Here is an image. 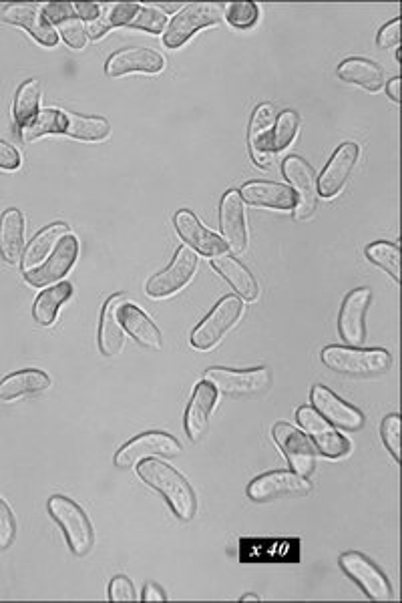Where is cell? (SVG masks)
<instances>
[{"label": "cell", "mask_w": 402, "mask_h": 603, "mask_svg": "<svg viewBox=\"0 0 402 603\" xmlns=\"http://www.w3.org/2000/svg\"><path fill=\"white\" fill-rule=\"evenodd\" d=\"M298 421L302 425V429L314 439L318 451L324 457L330 459H340L344 455L350 453V445L346 439H342L330 425L328 421L314 409L310 407H302L298 411Z\"/></svg>", "instance_id": "14"}, {"label": "cell", "mask_w": 402, "mask_h": 603, "mask_svg": "<svg viewBox=\"0 0 402 603\" xmlns=\"http://www.w3.org/2000/svg\"><path fill=\"white\" fill-rule=\"evenodd\" d=\"M276 123V109L270 103L260 105L250 123V149L254 163L260 167H276V155L270 149V135Z\"/></svg>", "instance_id": "17"}, {"label": "cell", "mask_w": 402, "mask_h": 603, "mask_svg": "<svg viewBox=\"0 0 402 603\" xmlns=\"http://www.w3.org/2000/svg\"><path fill=\"white\" fill-rule=\"evenodd\" d=\"M175 228L183 242L193 250L204 254L208 258H216L220 254H226V242L218 238L214 232L199 224V220L191 212H179L175 216Z\"/></svg>", "instance_id": "16"}, {"label": "cell", "mask_w": 402, "mask_h": 603, "mask_svg": "<svg viewBox=\"0 0 402 603\" xmlns=\"http://www.w3.org/2000/svg\"><path fill=\"white\" fill-rule=\"evenodd\" d=\"M195 268H197V254L187 246L179 248L171 266L149 280L147 294L153 298H165L175 294L193 278Z\"/></svg>", "instance_id": "11"}, {"label": "cell", "mask_w": 402, "mask_h": 603, "mask_svg": "<svg viewBox=\"0 0 402 603\" xmlns=\"http://www.w3.org/2000/svg\"><path fill=\"white\" fill-rule=\"evenodd\" d=\"M39 103H41V83L39 81L23 83L15 99V109H13L15 121L21 127H25L39 113Z\"/></svg>", "instance_id": "34"}, {"label": "cell", "mask_w": 402, "mask_h": 603, "mask_svg": "<svg viewBox=\"0 0 402 603\" xmlns=\"http://www.w3.org/2000/svg\"><path fill=\"white\" fill-rule=\"evenodd\" d=\"M49 513L63 529L71 551L77 557L87 555L93 549L95 533L85 511L65 495H55L49 499Z\"/></svg>", "instance_id": "2"}, {"label": "cell", "mask_w": 402, "mask_h": 603, "mask_svg": "<svg viewBox=\"0 0 402 603\" xmlns=\"http://www.w3.org/2000/svg\"><path fill=\"white\" fill-rule=\"evenodd\" d=\"M0 509H3V523H5V537H3V547L9 549L13 541L17 539V517L13 509L9 507L7 501H0Z\"/></svg>", "instance_id": "43"}, {"label": "cell", "mask_w": 402, "mask_h": 603, "mask_svg": "<svg viewBox=\"0 0 402 603\" xmlns=\"http://www.w3.org/2000/svg\"><path fill=\"white\" fill-rule=\"evenodd\" d=\"M165 67V59L151 51V49H123L119 53H115L109 61H107V75L109 77H121L127 73H159Z\"/></svg>", "instance_id": "23"}, {"label": "cell", "mask_w": 402, "mask_h": 603, "mask_svg": "<svg viewBox=\"0 0 402 603\" xmlns=\"http://www.w3.org/2000/svg\"><path fill=\"white\" fill-rule=\"evenodd\" d=\"M274 439L280 445V449L286 455L292 469L296 471V475L306 479L314 473L316 463H318V451L304 433L296 431L294 427H290L286 423H278L274 427Z\"/></svg>", "instance_id": "8"}, {"label": "cell", "mask_w": 402, "mask_h": 603, "mask_svg": "<svg viewBox=\"0 0 402 603\" xmlns=\"http://www.w3.org/2000/svg\"><path fill=\"white\" fill-rule=\"evenodd\" d=\"M224 19V5L216 3H195L185 7L165 29L163 43L169 49L181 47L193 33L204 27L218 25Z\"/></svg>", "instance_id": "4"}, {"label": "cell", "mask_w": 402, "mask_h": 603, "mask_svg": "<svg viewBox=\"0 0 402 603\" xmlns=\"http://www.w3.org/2000/svg\"><path fill=\"white\" fill-rule=\"evenodd\" d=\"M43 17L47 19V23L51 25H59L69 17H75V9L71 3H51L43 7Z\"/></svg>", "instance_id": "42"}, {"label": "cell", "mask_w": 402, "mask_h": 603, "mask_svg": "<svg viewBox=\"0 0 402 603\" xmlns=\"http://www.w3.org/2000/svg\"><path fill=\"white\" fill-rule=\"evenodd\" d=\"M77 256H79L77 238L65 234L45 264H39L37 268L25 272V280L31 286H39V288L51 286L69 274V270L77 262Z\"/></svg>", "instance_id": "7"}, {"label": "cell", "mask_w": 402, "mask_h": 603, "mask_svg": "<svg viewBox=\"0 0 402 603\" xmlns=\"http://www.w3.org/2000/svg\"><path fill=\"white\" fill-rule=\"evenodd\" d=\"M270 370L256 368V370H228V368H212L206 372V382H210L216 390L224 392L232 398H246L262 394L270 386Z\"/></svg>", "instance_id": "6"}, {"label": "cell", "mask_w": 402, "mask_h": 603, "mask_svg": "<svg viewBox=\"0 0 402 603\" xmlns=\"http://www.w3.org/2000/svg\"><path fill=\"white\" fill-rule=\"evenodd\" d=\"M274 125H276V127L272 129V135H270V149H272V153L276 155L278 151L286 149V147L294 141V137H296V133H298L300 119H298V115H296L294 111H284V113L276 119Z\"/></svg>", "instance_id": "36"}, {"label": "cell", "mask_w": 402, "mask_h": 603, "mask_svg": "<svg viewBox=\"0 0 402 603\" xmlns=\"http://www.w3.org/2000/svg\"><path fill=\"white\" fill-rule=\"evenodd\" d=\"M342 569L364 589V593L374 601H388L390 599V585L380 569L366 559L364 555L350 551L340 557Z\"/></svg>", "instance_id": "12"}, {"label": "cell", "mask_w": 402, "mask_h": 603, "mask_svg": "<svg viewBox=\"0 0 402 603\" xmlns=\"http://www.w3.org/2000/svg\"><path fill=\"white\" fill-rule=\"evenodd\" d=\"M386 93L390 95V99H392L394 103H400V79H398V77H394V79L386 85Z\"/></svg>", "instance_id": "49"}, {"label": "cell", "mask_w": 402, "mask_h": 603, "mask_svg": "<svg viewBox=\"0 0 402 603\" xmlns=\"http://www.w3.org/2000/svg\"><path fill=\"white\" fill-rule=\"evenodd\" d=\"M240 316H242V300L234 296L224 298L210 312V316L193 330L191 346L197 350L214 348L226 336V332L240 320Z\"/></svg>", "instance_id": "5"}, {"label": "cell", "mask_w": 402, "mask_h": 603, "mask_svg": "<svg viewBox=\"0 0 402 603\" xmlns=\"http://www.w3.org/2000/svg\"><path fill=\"white\" fill-rule=\"evenodd\" d=\"M3 19L11 25L23 27L43 47H55L59 41L57 31L47 23L37 5H9L3 13Z\"/></svg>", "instance_id": "21"}, {"label": "cell", "mask_w": 402, "mask_h": 603, "mask_svg": "<svg viewBox=\"0 0 402 603\" xmlns=\"http://www.w3.org/2000/svg\"><path fill=\"white\" fill-rule=\"evenodd\" d=\"M143 601H165V593L161 591V587L157 585H147L145 593H143Z\"/></svg>", "instance_id": "48"}, {"label": "cell", "mask_w": 402, "mask_h": 603, "mask_svg": "<svg viewBox=\"0 0 402 603\" xmlns=\"http://www.w3.org/2000/svg\"><path fill=\"white\" fill-rule=\"evenodd\" d=\"M338 77L346 83L364 87L366 91H380L384 85L382 69L366 59H348L338 67Z\"/></svg>", "instance_id": "31"}, {"label": "cell", "mask_w": 402, "mask_h": 603, "mask_svg": "<svg viewBox=\"0 0 402 603\" xmlns=\"http://www.w3.org/2000/svg\"><path fill=\"white\" fill-rule=\"evenodd\" d=\"M240 197L246 201V204L258 208H272V210L296 208V193L280 183H268V181L246 183L240 191Z\"/></svg>", "instance_id": "22"}, {"label": "cell", "mask_w": 402, "mask_h": 603, "mask_svg": "<svg viewBox=\"0 0 402 603\" xmlns=\"http://www.w3.org/2000/svg\"><path fill=\"white\" fill-rule=\"evenodd\" d=\"M137 473L147 485L157 489L167 499L177 517H181L183 521L193 519L195 495L181 473L161 461H145L139 465Z\"/></svg>", "instance_id": "1"}, {"label": "cell", "mask_w": 402, "mask_h": 603, "mask_svg": "<svg viewBox=\"0 0 402 603\" xmlns=\"http://www.w3.org/2000/svg\"><path fill=\"white\" fill-rule=\"evenodd\" d=\"M370 304V292L368 290H354L344 300L342 312H340V334L342 338L358 346L364 342V314Z\"/></svg>", "instance_id": "24"}, {"label": "cell", "mask_w": 402, "mask_h": 603, "mask_svg": "<svg viewBox=\"0 0 402 603\" xmlns=\"http://www.w3.org/2000/svg\"><path fill=\"white\" fill-rule=\"evenodd\" d=\"M0 149H3V153H0V167L9 169V171L21 167V155L15 147H11L7 143H0Z\"/></svg>", "instance_id": "45"}, {"label": "cell", "mask_w": 402, "mask_h": 603, "mask_svg": "<svg viewBox=\"0 0 402 603\" xmlns=\"http://www.w3.org/2000/svg\"><path fill=\"white\" fill-rule=\"evenodd\" d=\"M400 43V19H394L392 23L384 25L378 33V47L380 49H390Z\"/></svg>", "instance_id": "44"}, {"label": "cell", "mask_w": 402, "mask_h": 603, "mask_svg": "<svg viewBox=\"0 0 402 603\" xmlns=\"http://www.w3.org/2000/svg\"><path fill=\"white\" fill-rule=\"evenodd\" d=\"M179 453L181 445L173 437L165 433H147L129 441L115 455V465L121 469H129L135 463L145 461L147 457H177Z\"/></svg>", "instance_id": "10"}, {"label": "cell", "mask_w": 402, "mask_h": 603, "mask_svg": "<svg viewBox=\"0 0 402 603\" xmlns=\"http://www.w3.org/2000/svg\"><path fill=\"white\" fill-rule=\"evenodd\" d=\"M125 27H135V29H143L149 33H161L167 27V17L155 9H147V7L143 9L137 5V9L133 11V15Z\"/></svg>", "instance_id": "37"}, {"label": "cell", "mask_w": 402, "mask_h": 603, "mask_svg": "<svg viewBox=\"0 0 402 603\" xmlns=\"http://www.w3.org/2000/svg\"><path fill=\"white\" fill-rule=\"evenodd\" d=\"M214 268L230 282V286L248 302L258 298V282L254 276L230 254H220L214 258Z\"/></svg>", "instance_id": "30"}, {"label": "cell", "mask_w": 402, "mask_h": 603, "mask_svg": "<svg viewBox=\"0 0 402 603\" xmlns=\"http://www.w3.org/2000/svg\"><path fill=\"white\" fill-rule=\"evenodd\" d=\"M356 161H358V145L344 143L342 147H338V151L334 153V157L330 159V163L320 175L318 195L334 197L346 185Z\"/></svg>", "instance_id": "20"}, {"label": "cell", "mask_w": 402, "mask_h": 603, "mask_svg": "<svg viewBox=\"0 0 402 603\" xmlns=\"http://www.w3.org/2000/svg\"><path fill=\"white\" fill-rule=\"evenodd\" d=\"M284 175L296 189V208L294 216L296 220H308L314 216L318 206V187H316V175L312 167L300 159V157H288L284 161Z\"/></svg>", "instance_id": "9"}, {"label": "cell", "mask_w": 402, "mask_h": 603, "mask_svg": "<svg viewBox=\"0 0 402 603\" xmlns=\"http://www.w3.org/2000/svg\"><path fill=\"white\" fill-rule=\"evenodd\" d=\"M366 258L372 264H376L382 270H386L394 278L396 284L400 282V250H398V246L388 244V242L372 244L366 250Z\"/></svg>", "instance_id": "35"}, {"label": "cell", "mask_w": 402, "mask_h": 603, "mask_svg": "<svg viewBox=\"0 0 402 603\" xmlns=\"http://www.w3.org/2000/svg\"><path fill=\"white\" fill-rule=\"evenodd\" d=\"M107 31H109V25H107V21H105L103 17H99L97 21H93V23H89V25L85 27V33H87L91 39H99V37H103Z\"/></svg>", "instance_id": "47"}, {"label": "cell", "mask_w": 402, "mask_h": 603, "mask_svg": "<svg viewBox=\"0 0 402 603\" xmlns=\"http://www.w3.org/2000/svg\"><path fill=\"white\" fill-rule=\"evenodd\" d=\"M109 131V123L101 117H83L57 109V133H65L81 141H101L109 135Z\"/></svg>", "instance_id": "25"}, {"label": "cell", "mask_w": 402, "mask_h": 603, "mask_svg": "<svg viewBox=\"0 0 402 603\" xmlns=\"http://www.w3.org/2000/svg\"><path fill=\"white\" fill-rule=\"evenodd\" d=\"M312 402H314L316 411L326 421H330L332 425H336L344 431H360L364 427V417L356 409L348 407L344 400H340L326 386H314Z\"/></svg>", "instance_id": "15"}, {"label": "cell", "mask_w": 402, "mask_h": 603, "mask_svg": "<svg viewBox=\"0 0 402 603\" xmlns=\"http://www.w3.org/2000/svg\"><path fill=\"white\" fill-rule=\"evenodd\" d=\"M65 234H67V226L65 224H53V226L41 230L33 238V242L29 244L27 252L23 254V268H25V272L37 268L49 256V252L55 250V246L59 244V240Z\"/></svg>", "instance_id": "32"}, {"label": "cell", "mask_w": 402, "mask_h": 603, "mask_svg": "<svg viewBox=\"0 0 402 603\" xmlns=\"http://www.w3.org/2000/svg\"><path fill=\"white\" fill-rule=\"evenodd\" d=\"M119 318L121 324L127 328V332L145 348L149 350H159L161 348V334L157 330V326L145 316V312H141L139 308L131 306V304H123L119 310Z\"/></svg>", "instance_id": "29"}, {"label": "cell", "mask_w": 402, "mask_h": 603, "mask_svg": "<svg viewBox=\"0 0 402 603\" xmlns=\"http://www.w3.org/2000/svg\"><path fill=\"white\" fill-rule=\"evenodd\" d=\"M25 246V218L19 210H7L0 220V252L9 264L23 258Z\"/></svg>", "instance_id": "27"}, {"label": "cell", "mask_w": 402, "mask_h": 603, "mask_svg": "<svg viewBox=\"0 0 402 603\" xmlns=\"http://www.w3.org/2000/svg\"><path fill=\"white\" fill-rule=\"evenodd\" d=\"M49 386H51L49 374H45L43 370H37V368H27V370L15 372L3 380V384H0V398L15 400L25 394L43 392Z\"/></svg>", "instance_id": "28"}, {"label": "cell", "mask_w": 402, "mask_h": 603, "mask_svg": "<svg viewBox=\"0 0 402 603\" xmlns=\"http://www.w3.org/2000/svg\"><path fill=\"white\" fill-rule=\"evenodd\" d=\"M218 400V392L210 382H199L193 398L187 407V415H185V431L189 441L197 443L201 437L206 435L208 425H210V417L214 413Z\"/></svg>", "instance_id": "18"}, {"label": "cell", "mask_w": 402, "mask_h": 603, "mask_svg": "<svg viewBox=\"0 0 402 603\" xmlns=\"http://www.w3.org/2000/svg\"><path fill=\"white\" fill-rule=\"evenodd\" d=\"M71 294H73V286L67 284V282L51 286L45 292H41L39 298L35 300V306H33L35 320L43 326H51L57 318L59 308L71 298Z\"/></svg>", "instance_id": "33"}, {"label": "cell", "mask_w": 402, "mask_h": 603, "mask_svg": "<svg viewBox=\"0 0 402 603\" xmlns=\"http://www.w3.org/2000/svg\"><path fill=\"white\" fill-rule=\"evenodd\" d=\"M220 222H222V232H224V242L226 246L242 254L246 250V214H244V201L240 197V191H230L222 199V208H220Z\"/></svg>", "instance_id": "19"}, {"label": "cell", "mask_w": 402, "mask_h": 603, "mask_svg": "<svg viewBox=\"0 0 402 603\" xmlns=\"http://www.w3.org/2000/svg\"><path fill=\"white\" fill-rule=\"evenodd\" d=\"M382 441L392 453L394 461H400V417L390 415L382 423Z\"/></svg>", "instance_id": "40"}, {"label": "cell", "mask_w": 402, "mask_h": 603, "mask_svg": "<svg viewBox=\"0 0 402 603\" xmlns=\"http://www.w3.org/2000/svg\"><path fill=\"white\" fill-rule=\"evenodd\" d=\"M308 491H310V483L304 477L286 471L262 475L248 487L250 499L258 503H266L282 497H298V495H306Z\"/></svg>", "instance_id": "13"}, {"label": "cell", "mask_w": 402, "mask_h": 603, "mask_svg": "<svg viewBox=\"0 0 402 603\" xmlns=\"http://www.w3.org/2000/svg\"><path fill=\"white\" fill-rule=\"evenodd\" d=\"M125 296L117 294L113 298L107 300L105 310H103V318H101V330H99V346L103 350V354L107 356H115L121 352L125 336L121 330V318H119V310L125 304Z\"/></svg>", "instance_id": "26"}, {"label": "cell", "mask_w": 402, "mask_h": 603, "mask_svg": "<svg viewBox=\"0 0 402 603\" xmlns=\"http://www.w3.org/2000/svg\"><path fill=\"white\" fill-rule=\"evenodd\" d=\"M322 362L348 376H376L392 366V356L386 350H354L328 346L322 350Z\"/></svg>", "instance_id": "3"}, {"label": "cell", "mask_w": 402, "mask_h": 603, "mask_svg": "<svg viewBox=\"0 0 402 603\" xmlns=\"http://www.w3.org/2000/svg\"><path fill=\"white\" fill-rule=\"evenodd\" d=\"M228 23L236 29H250L258 23L260 9L254 3H234L228 7Z\"/></svg>", "instance_id": "38"}, {"label": "cell", "mask_w": 402, "mask_h": 603, "mask_svg": "<svg viewBox=\"0 0 402 603\" xmlns=\"http://www.w3.org/2000/svg\"><path fill=\"white\" fill-rule=\"evenodd\" d=\"M61 29V35L65 39V43L73 49H83L87 45V33H85V27L81 25V19L75 15V17H69L65 19L63 23L57 25Z\"/></svg>", "instance_id": "39"}, {"label": "cell", "mask_w": 402, "mask_h": 603, "mask_svg": "<svg viewBox=\"0 0 402 603\" xmlns=\"http://www.w3.org/2000/svg\"><path fill=\"white\" fill-rule=\"evenodd\" d=\"M73 9L79 19H85L89 23H93L101 17V7L95 3H77V5H73Z\"/></svg>", "instance_id": "46"}, {"label": "cell", "mask_w": 402, "mask_h": 603, "mask_svg": "<svg viewBox=\"0 0 402 603\" xmlns=\"http://www.w3.org/2000/svg\"><path fill=\"white\" fill-rule=\"evenodd\" d=\"M254 599H258V597L256 595H246L242 601H254Z\"/></svg>", "instance_id": "50"}, {"label": "cell", "mask_w": 402, "mask_h": 603, "mask_svg": "<svg viewBox=\"0 0 402 603\" xmlns=\"http://www.w3.org/2000/svg\"><path fill=\"white\" fill-rule=\"evenodd\" d=\"M109 599L111 601H135L137 595H135V589H133V583L119 575L111 581V587H109Z\"/></svg>", "instance_id": "41"}]
</instances>
